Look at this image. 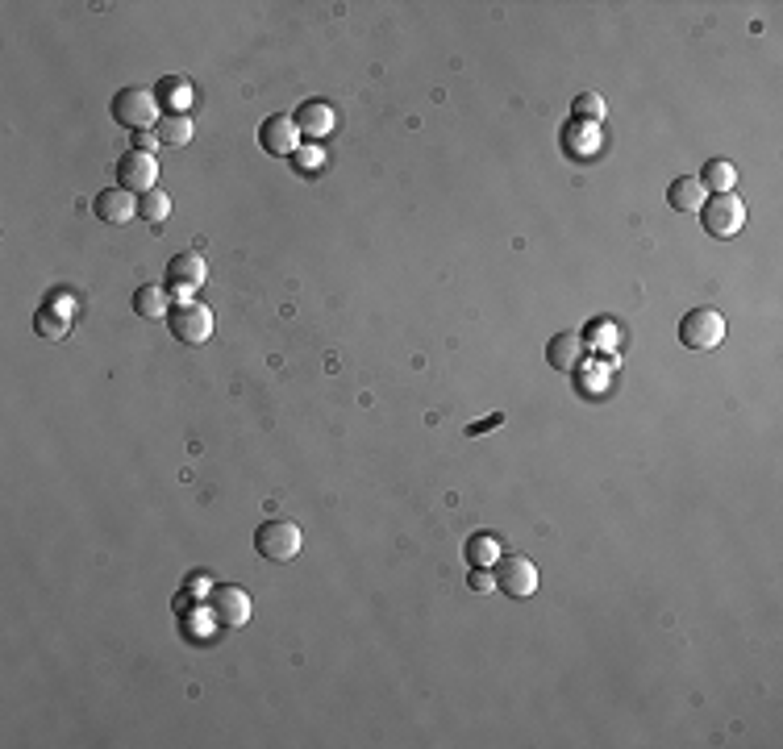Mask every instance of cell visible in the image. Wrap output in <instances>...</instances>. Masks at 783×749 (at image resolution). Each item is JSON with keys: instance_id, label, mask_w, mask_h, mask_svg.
<instances>
[{"instance_id": "cell-1", "label": "cell", "mask_w": 783, "mask_h": 749, "mask_svg": "<svg viewBox=\"0 0 783 749\" xmlns=\"http://www.w3.org/2000/svg\"><path fill=\"white\" fill-rule=\"evenodd\" d=\"M700 221H704V234H713V238H734L738 229L746 225V204L738 192H713V196H704L700 204Z\"/></svg>"}, {"instance_id": "cell-2", "label": "cell", "mask_w": 783, "mask_h": 749, "mask_svg": "<svg viewBox=\"0 0 783 749\" xmlns=\"http://www.w3.org/2000/svg\"><path fill=\"white\" fill-rule=\"evenodd\" d=\"M159 96L150 92V88H142V84H130V88H121L117 96H113V121L117 125H125V129H150V125H159Z\"/></svg>"}, {"instance_id": "cell-3", "label": "cell", "mask_w": 783, "mask_h": 749, "mask_svg": "<svg viewBox=\"0 0 783 749\" xmlns=\"http://www.w3.org/2000/svg\"><path fill=\"white\" fill-rule=\"evenodd\" d=\"M167 329H171V338H175V342H184V346H200V342H209V338H213V313H209L205 304H196V300L171 304V313H167Z\"/></svg>"}, {"instance_id": "cell-4", "label": "cell", "mask_w": 783, "mask_h": 749, "mask_svg": "<svg viewBox=\"0 0 783 749\" xmlns=\"http://www.w3.org/2000/svg\"><path fill=\"white\" fill-rule=\"evenodd\" d=\"M300 525H292V521H263L259 529H255V550L267 558V562H292L296 554H300Z\"/></svg>"}, {"instance_id": "cell-5", "label": "cell", "mask_w": 783, "mask_h": 749, "mask_svg": "<svg viewBox=\"0 0 783 749\" xmlns=\"http://www.w3.org/2000/svg\"><path fill=\"white\" fill-rule=\"evenodd\" d=\"M679 342L688 350H717L725 342V317L717 308H692V313L679 321Z\"/></svg>"}, {"instance_id": "cell-6", "label": "cell", "mask_w": 783, "mask_h": 749, "mask_svg": "<svg viewBox=\"0 0 783 749\" xmlns=\"http://www.w3.org/2000/svg\"><path fill=\"white\" fill-rule=\"evenodd\" d=\"M492 575H496V587L504 591V596H513V600H525V596H534V591H538V566L529 562L525 554L500 558Z\"/></svg>"}, {"instance_id": "cell-7", "label": "cell", "mask_w": 783, "mask_h": 749, "mask_svg": "<svg viewBox=\"0 0 783 749\" xmlns=\"http://www.w3.org/2000/svg\"><path fill=\"white\" fill-rule=\"evenodd\" d=\"M259 146L275 159H292L300 150V125L292 113H271L263 125H259Z\"/></svg>"}, {"instance_id": "cell-8", "label": "cell", "mask_w": 783, "mask_h": 749, "mask_svg": "<svg viewBox=\"0 0 783 749\" xmlns=\"http://www.w3.org/2000/svg\"><path fill=\"white\" fill-rule=\"evenodd\" d=\"M117 188H125V192H150V188H159V163H155V154L125 150L121 163H117Z\"/></svg>"}, {"instance_id": "cell-9", "label": "cell", "mask_w": 783, "mask_h": 749, "mask_svg": "<svg viewBox=\"0 0 783 749\" xmlns=\"http://www.w3.org/2000/svg\"><path fill=\"white\" fill-rule=\"evenodd\" d=\"M209 608H213V621L225 629H242L250 621V596L234 583H217L209 591Z\"/></svg>"}, {"instance_id": "cell-10", "label": "cell", "mask_w": 783, "mask_h": 749, "mask_svg": "<svg viewBox=\"0 0 783 749\" xmlns=\"http://www.w3.org/2000/svg\"><path fill=\"white\" fill-rule=\"evenodd\" d=\"M205 279H209V263H205V258H200L196 250H180V254H171V263H167V292L192 296Z\"/></svg>"}, {"instance_id": "cell-11", "label": "cell", "mask_w": 783, "mask_h": 749, "mask_svg": "<svg viewBox=\"0 0 783 749\" xmlns=\"http://www.w3.org/2000/svg\"><path fill=\"white\" fill-rule=\"evenodd\" d=\"M92 213L100 221H109V225H125L130 217H138V200H134V192H125V188H100L92 196Z\"/></svg>"}, {"instance_id": "cell-12", "label": "cell", "mask_w": 783, "mask_h": 749, "mask_svg": "<svg viewBox=\"0 0 783 749\" xmlns=\"http://www.w3.org/2000/svg\"><path fill=\"white\" fill-rule=\"evenodd\" d=\"M584 354H588V342L579 338V333H554L550 346H546V363L554 371H575L579 363H584Z\"/></svg>"}, {"instance_id": "cell-13", "label": "cell", "mask_w": 783, "mask_h": 749, "mask_svg": "<svg viewBox=\"0 0 783 749\" xmlns=\"http://www.w3.org/2000/svg\"><path fill=\"white\" fill-rule=\"evenodd\" d=\"M334 109L325 105V100H309V105L296 109V125H300V138H330L334 134Z\"/></svg>"}, {"instance_id": "cell-14", "label": "cell", "mask_w": 783, "mask_h": 749, "mask_svg": "<svg viewBox=\"0 0 783 749\" xmlns=\"http://www.w3.org/2000/svg\"><path fill=\"white\" fill-rule=\"evenodd\" d=\"M34 329H38V338L46 342H59L67 338V329H71V308H59V300L50 296L38 313H34Z\"/></svg>"}, {"instance_id": "cell-15", "label": "cell", "mask_w": 783, "mask_h": 749, "mask_svg": "<svg viewBox=\"0 0 783 749\" xmlns=\"http://www.w3.org/2000/svg\"><path fill=\"white\" fill-rule=\"evenodd\" d=\"M667 204L675 213H700V204H704V188H700V179L696 175H679L671 179V188H667Z\"/></svg>"}, {"instance_id": "cell-16", "label": "cell", "mask_w": 783, "mask_h": 749, "mask_svg": "<svg viewBox=\"0 0 783 749\" xmlns=\"http://www.w3.org/2000/svg\"><path fill=\"white\" fill-rule=\"evenodd\" d=\"M134 313L146 317V321H159L171 313V300H167V288H159V283H142V288L134 292Z\"/></svg>"}, {"instance_id": "cell-17", "label": "cell", "mask_w": 783, "mask_h": 749, "mask_svg": "<svg viewBox=\"0 0 783 749\" xmlns=\"http://www.w3.org/2000/svg\"><path fill=\"white\" fill-rule=\"evenodd\" d=\"M155 129H159L163 146H188L192 142V117L188 113H163Z\"/></svg>"}, {"instance_id": "cell-18", "label": "cell", "mask_w": 783, "mask_h": 749, "mask_svg": "<svg viewBox=\"0 0 783 749\" xmlns=\"http://www.w3.org/2000/svg\"><path fill=\"white\" fill-rule=\"evenodd\" d=\"M700 179V188H713V192H734V163H725V159H713V163H704V171L696 175Z\"/></svg>"}, {"instance_id": "cell-19", "label": "cell", "mask_w": 783, "mask_h": 749, "mask_svg": "<svg viewBox=\"0 0 783 749\" xmlns=\"http://www.w3.org/2000/svg\"><path fill=\"white\" fill-rule=\"evenodd\" d=\"M467 562L471 566H496L500 562V537L496 533H475L467 541Z\"/></svg>"}, {"instance_id": "cell-20", "label": "cell", "mask_w": 783, "mask_h": 749, "mask_svg": "<svg viewBox=\"0 0 783 749\" xmlns=\"http://www.w3.org/2000/svg\"><path fill=\"white\" fill-rule=\"evenodd\" d=\"M138 217L150 221V225H163V221L171 217V200H167V192H163V188L142 192V196H138Z\"/></svg>"}, {"instance_id": "cell-21", "label": "cell", "mask_w": 783, "mask_h": 749, "mask_svg": "<svg viewBox=\"0 0 783 749\" xmlns=\"http://www.w3.org/2000/svg\"><path fill=\"white\" fill-rule=\"evenodd\" d=\"M571 109H575L579 121H600V117H604V100H600L596 92H579Z\"/></svg>"}, {"instance_id": "cell-22", "label": "cell", "mask_w": 783, "mask_h": 749, "mask_svg": "<svg viewBox=\"0 0 783 749\" xmlns=\"http://www.w3.org/2000/svg\"><path fill=\"white\" fill-rule=\"evenodd\" d=\"M471 591H492L496 587V575H492V566H471Z\"/></svg>"}, {"instance_id": "cell-23", "label": "cell", "mask_w": 783, "mask_h": 749, "mask_svg": "<svg viewBox=\"0 0 783 749\" xmlns=\"http://www.w3.org/2000/svg\"><path fill=\"white\" fill-rule=\"evenodd\" d=\"M134 142H138V150H146V154H150V150H155V146H159V138H150V134H146V129H138V138H134Z\"/></svg>"}, {"instance_id": "cell-24", "label": "cell", "mask_w": 783, "mask_h": 749, "mask_svg": "<svg viewBox=\"0 0 783 749\" xmlns=\"http://www.w3.org/2000/svg\"><path fill=\"white\" fill-rule=\"evenodd\" d=\"M492 425H500V417H492V421H479V425H471V429H467V433H471V437H475V433H484V429H492Z\"/></svg>"}]
</instances>
